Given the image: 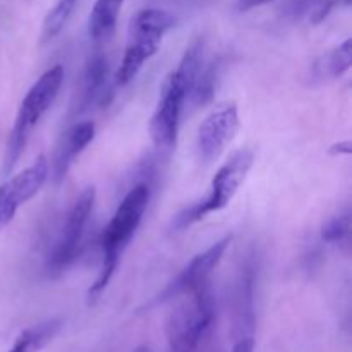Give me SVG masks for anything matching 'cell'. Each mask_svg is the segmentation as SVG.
<instances>
[{
    "mask_svg": "<svg viewBox=\"0 0 352 352\" xmlns=\"http://www.w3.org/2000/svg\"><path fill=\"white\" fill-rule=\"evenodd\" d=\"M205 64V43L196 38L186 48L177 67L165 78L150 120L151 141L160 150H174L181 129L182 112L189 102L196 78Z\"/></svg>",
    "mask_w": 352,
    "mask_h": 352,
    "instance_id": "obj_1",
    "label": "cell"
},
{
    "mask_svg": "<svg viewBox=\"0 0 352 352\" xmlns=\"http://www.w3.org/2000/svg\"><path fill=\"white\" fill-rule=\"evenodd\" d=\"M151 198V189L146 182H140L129 189L122 201L119 203L117 210L113 212L112 219L107 223L102 234V261L95 282L88 291L89 305L95 302L102 296V292L109 287L110 280L116 275L117 267L120 263L124 251L129 246L131 239L134 237L136 230L140 229L143 217L146 213L148 203Z\"/></svg>",
    "mask_w": 352,
    "mask_h": 352,
    "instance_id": "obj_2",
    "label": "cell"
},
{
    "mask_svg": "<svg viewBox=\"0 0 352 352\" xmlns=\"http://www.w3.org/2000/svg\"><path fill=\"white\" fill-rule=\"evenodd\" d=\"M62 82H64V67L60 64H55L54 67L45 71L24 95L23 102L17 109L12 129L7 138L2 167V172L6 175H9L14 170L21 155L26 150V144L33 134L34 127L40 124L45 113L50 110V107L57 100Z\"/></svg>",
    "mask_w": 352,
    "mask_h": 352,
    "instance_id": "obj_3",
    "label": "cell"
},
{
    "mask_svg": "<svg viewBox=\"0 0 352 352\" xmlns=\"http://www.w3.org/2000/svg\"><path fill=\"white\" fill-rule=\"evenodd\" d=\"M217 318L215 296L208 284L182 296L165 323L170 352H199L212 333Z\"/></svg>",
    "mask_w": 352,
    "mask_h": 352,
    "instance_id": "obj_4",
    "label": "cell"
},
{
    "mask_svg": "<svg viewBox=\"0 0 352 352\" xmlns=\"http://www.w3.org/2000/svg\"><path fill=\"white\" fill-rule=\"evenodd\" d=\"M174 26L175 16L165 9L148 7L134 14L129 23L122 60L113 76L117 88H124L136 79L144 64L157 55L162 40Z\"/></svg>",
    "mask_w": 352,
    "mask_h": 352,
    "instance_id": "obj_5",
    "label": "cell"
},
{
    "mask_svg": "<svg viewBox=\"0 0 352 352\" xmlns=\"http://www.w3.org/2000/svg\"><path fill=\"white\" fill-rule=\"evenodd\" d=\"M254 164V153L253 150H243L236 151L219 170L215 172L210 184L208 192L203 199L192 203L191 206L179 212L172 220V230L174 232H184L189 227L195 223L201 222L206 217L212 213L220 212V210L227 208L229 203L232 201L234 196L237 195L241 186L246 181L248 174H250L251 167Z\"/></svg>",
    "mask_w": 352,
    "mask_h": 352,
    "instance_id": "obj_6",
    "label": "cell"
},
{
    "mask_svg": "<svg viewBox=\"0 0 352 352\" xmlns=\"http://www.w3.org/2000/svg\"><path fill=\"white\" fill-rule=\"evenodd\" d=\"M96 191L93 186L82 189L69 208L67 215L45 258V270L50 277H60L78 260L86 226L95 206Z\"/></svg>",
    "mask_w": 352,
    "mask_h": 352,
    "instance_id": "obj_7",
    "label": "cell"
},
{
    "mask_svg": "<svg viewBox=\"0 0 352 352\" xmlns=\"http://www.w3.org/2000/svg\"><path fill=\"white\" fill-rule=\"evenodd\" d=\"M232 236H223L222 239H219L217 243H213L208 250H205L203 253L196 254L177 275L172 282H168L165 285L164 291L146 306L148 309L155 308V306L165 305V302L175 301V299H181L182 296L189 294V292L196 291L201 285L208 284L210 275L213 274L219 263L222 261V256L226 254L227 248H229Z\"/></svg>",
    "mask_w": 352,
    "mask_h": 352,
    "instance_id": "obj_8",
    "label": "cell"
},
{
    "mask_svg": "<svg viewBox=\"0 0 352 352\" xmlns=\"http://www.w3.org/2000/svg\"><path fill=\"white\" fill-rule=\"evenodd\" d=\"M48 179L50 165L47 157L41 155L30 167L0 184V232L12 222L17 210L40 192Z\"/></svg>",
    "mask_w": 352,
    "mask_h": 352,
    "instance_id": "obj_9",
    "label": "cell"
},
{
    "mask_svg": "<svg viewBox=\"0 0 352 352\" xmlns=\"http://www.w3.org/2000/svg\"><path fill=\"white\" fill-rule=\"evenodd\" d=\"M254 285H256V267L253 258H248L237 274L232 289V302H230V339L232 342L239 340H254L256 329V309H254Z\"/></svg>",
    "mask_w": 352,
    "mask_h": 352,
    "instance_id": "obj_10",
    "label": "cell"
},
{
    "mask_svg": "<svg viewBox=\"0 0 352 352\" xmlns=\"http://www.w3.org/2000/svg\"><path fill=\"white\" fill-rule=\"evenodd\" d=\"M239 129V110L236 103H226L212 110L198 129V157L203 164H212L222 155Z\"/></svg>",
    "mask_w": 352,
    "mask_h": 352,
    "instance_id": "obj_11",
    "label": "cell"
},
{
    "mask_svg": "<svg viewBox=\"0 0 352 352\" xmlns=\"http://www.w3.org/2000/svg\"><path fill=\"white\" fill-rule=\"evenodd\" d=\"M96 126L91 120H85V122H78L72 127H69L58 140L57 146H55L54 158H52L50 165V177L55 184H60L65 177H67L69 170L74 165L76 158L86 150L89 143L95 140Z\"/></svg>",
    "mask_w": 352,
    "mask_h": 352,
    "instance_id": "obj_12",
    "label": "cell"
},
{
    "mask_svg": "<svg viewBox=\"0 0 352 352\" xmlns=\"http://www.w3.org/2000/svg\"><path fill=\"white\" fill-rule=\"evenodd\" d=\"M107 79H109V60L102 52H96L89 57L85 71H82L79 91L76 95V112H86L96 100L105 102Z\"/></svg>",
    "mask_w": 352,
    "mask_h": 352,
    "instance_id": "obj_13",
    "label": "cell"
},
{
    "mask_svg": "<svg viewBox=\"0 0 352 352\" xmlns=\"http://www.w3.org/2000/svg\"><path fill=\"white\" fill-rule=\"evenodd\" d=\"M124 2L126 0H95L88 19V33L93 41L102 43L112 36Z\"/></svg>",
    "mask_w": 352,
    "mask_h": 352,
    "instance_id": "obj_14",
    "label": "cell"
},
{
    "mask_svg": "<svg viewBox=\"0 0 352 352\" xmlns=\"http://www.w3.org/2000/svg\"><path fill=\"white\" fill-rule=\"evenodd\" d=\"M352 65V41L347 38L342 45L333 48L329 54L322 55L313 64L311 76L315 81H329V79H339L346 74Z\"/></svg>",
    "mask_w": 352,
    "mask_h": 352,
    "instance_id": "obj_15",
    "label": "cell"
},
{
    "mask_svg": "<svg viewBox=\"0 0 352 352\" xmlns=\"http://www.w3.org/2000/svg\"><path fill=\"white\" fill-rule=\"evenodd\" d=\"M62 329L60 320H47L38 325L30 327V329L23 330L16 340H14L12 347L7 352H38L43 349Z\"/></svg>",
    "mask_w": 352,
    "mask_h": 352,
    "instance_id": "obj_16",
    "label": "cell"
},
{
    "mask_svg": "<svg viewBox=\"0 0 352 352\" xmlns=\"http://www.w3.org/2000/svg\"><path fill=\"white\" fill-rule=\"evenodd\" d=\"M78 0H57L54 7L50 9V12L47 14L43 21V30H41V38L43 41L52 40V38L57 36L64 26L67 24L69 17L74 12V7Z\"/></svg>",
    "mask_w": 352,
    "mask_h": 352,
    "instance_id": "obj_17",
    "label": "cell"
},
{
    "mask_svg": "<svg viewBox=\"0 0 352 352\" xmlns=\"http://www.w3.org/2000/svg\"><path fill=\"white\" fill-rule=\"evenodd\" d=\"M320 237H322L323 243L332 244V246H347L351 241L349 212L330 219L329 222L322 227V234H320Z\"/></svg>",
    "mask_w": 352,
    "mask_h": 352,
    "instance_id": "obj_18",
    "label": "cell"
},
{
    "mask_svg": "<svg viewBox=\"0 0 352 352\" xmlns=\"http://www.w3.org/2000/svg\"><path fill=\"white\" fill-rule=\"evenodd\" d=\"M340 2H344L346 6H349L351 0H316L315 6H313L311 12H309V23L311 24H320L329 17V14L339 6Z\"/></svg>",
    "mask_w": 352,
    "mask_h": 352,
    "instance_id": "obj_19",
    "label": "cell"
},
{
    "mask_svg": "<svg viewBox=\"0 0 352 352\" xmlns=\"http://www.w3.org/2000/svg\"><path fill=\"white\" fill-rule=\"evenodd\" d=\"M272 0H237V10L241 12H248V10H253L256 7L267 6Z\"/></svg>",
    "mask_w": 352,
    "mask_h": 352,
    "instance_id": "obj_20",
    "label": "cell"
},
{
    "mask_svg": "<svg viewBox=\"0 0 352 352\" xmlns=\"http://www.w3.org/2000/svg\"><path fill=\"white\" fill-rule=\"evenodd\" d=\"M351 148H352L351 141H342V143H339V144H333L332 150H330V153L332 155H349L352 151Z\"/></svg>",
    "mask_w": 352,
    "mask_h": 352,
    "instance_id": "obj_21",
    "label": "cell"
},
{
    "mask_svg": "<svg viewBox=\"0 0 352 352\" xmlns=\"http://www.w3.org/2000/svg\"><path fill=\"white\" fill-rule=\"evenodd\" d=\"M133 352H150V349H148V347H144V346H141V347H138V349H134Z\"/></svg>",
    "mask_w": 352,
    "mask_h": 352,
    "instance_id": "obj_22",
    "label": "cell"
}]
</instances>
